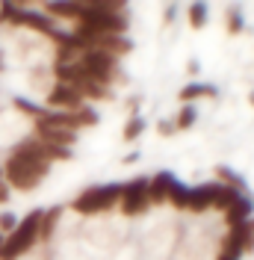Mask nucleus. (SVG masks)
<instances>
[{
	"mask_svg": "<svg viewBox=\"0 0 254 260\" xmlns=\"http://www.w3.org/2000/svg\"><path fill=\"white\" fill-rule=\"evenodd\" d=\"M50 175V162L30 157L24 151H9V157L3 162V183L15 192H33L42 186V180Z\"/></svg>",
	"mask_w": 254,
	"mask_h": 260,
	"instance_id": "obj_1",
	"label": "nucleus"
},
{
	"mask_svg": "<svg viewBox=\"0 0 254 260\" xmlns=\"http://www.w3.org/2000/svg\"><path fill=\"white\" fill-rule=\"evenodd\" d=\"M0 24H9V27H24V30L42 32L53 39V45H59L68 32L56 27V21L48 18L45 12H36V9H27L21 3H0Z\"/></svg>",
	"mask_w": 254,
	"mask_h": 260,
	"instance_id": "obj_2",
	"label": "nucleus"
},
{
	"mask_svg": "<svg viewBox=\"0 0 254 260\" xmlns=\"http://www.w3.org/2000/svg\"><path fill=\"white\" fill-rule=\"evenodd\" d=\"M121 189H124V183H95L71 201V210L80 216H101L121 201Z\"/></svg>",
	"mask_w": 254,
	"mask_h": 260,
	"instance_id": "obj_3",
	"label": "nucleus"
},
{
	"mask_svg": "<svg viewBox=\"0 0 254 260\" xmlns=\"http://www.w3.org/2000/svg\"><path fill=\"white\" fill-rule=\"evenodd\" d=\"M39 222H42V210H33L27 213L18 228L3 237V245H0V260H18L24 257L27 251H33V245L39 243Z\"/></svg>",
	"mask_w": 254,
	"mask_h": 260,
	"instance_id": "obj_4",
	"label": "nucleus"
},
{
	"mask_svg": "<svg viewBox=\"0 0 254 260\" xmlns=\"http://www.w3.org/2000/svg\"><path fill=\"white\" fill-rule=\"evenodd\" d=\"M118 210L127 219H139L151 210V201H148V178H130L121 189V201H118Z\"/></svg>",
	"mask_w": 254,
	"mask_h": 260,
	"instance_id": "obj_5",
	"label": "nucleus"
},
{
	"mask_svg": "<svg viewBox=\"0 0 254 260\" xmlns=\"http://www.w3.org/2000/svg\"><path fill=\"white\" fill-rule=\"evenodd\" d=\"M45 104H48L50 110H80V107H86V101L80 95L74 86H68V83H56L48 89V95H45Z\"/></svg>",
	"mask_w": 254,
	"mask_h": 260,
	"instance_id": "obj_6",
	"label": "nucleus"
},
{
	"mask_svg": "<svg viewBox=\"0 0 254 260\" xmlns=\"http://www.w3.org/2000/svg\"><path fill=\"white\" fill-rule=\"evenodd\" d=\"M219 189L222 183L219 180H207V183H198L189 189V213H207L216 207V198H219Z\"/></svg>",
	"mask_w": 254,
	"mask_h": 260,
	"instance_id": "obj_7",
	"label": "nucleus"
},
{
	"mask_svg": "<svg viewBox=\"0 0 254 260\" xmlns=\"http://www.w3.org/2000/svg\"><path fill=\"white\" fill-rule=\"evenodd\" d=\"M177 178L172 172H157L154 178H148V201H151V207H157V204H169V195L175 189Z\"/></svg>",
	"mask_w": 254,
	"mask_h": 260,
	"instance_id": "obj_8",
	"label": "nucleus"
},
{
	"mask_svg": "<svg viewBox=\"0 0 254 260\" xmlns=\"http://www.w3.org/2000/svg\"><path fill=\"white\" fill-rule=\"evenodd\" d=\"M248 219H254V198L245 192V195H239L237 204H234L231 210L225 213V225L234 228V225H242V222H248Z\"/></svg>",
	"mask_w": 254,
	"mask_h": 260,
	"instance_id": "obj_9",
	"label": "nucleus"
},
{
	"mask_svg": "<svg viewBox=\"0 0 254 260\" xmlns=\"http://www.w3.org/2000/svg\"><path fill=\"white\" fill-rule=\"evenodd\" d=\"M92 48L107 50L110 56L121 59V56H127V53L133 50V42H130L127 36H101V39H95V42H92Z\"/></svg>",
	"mask_w": 254,
	"mask_h": 260,
	"instance_id": "obj_10",
	"label": "nucleus"
},
{
	"mask_svg": "<svg viewBox=\"0 0 254 260\" xmlns=\"http://www.w3.org/2000/svg\"><path fill=\"white\" fill-rule=\"evenodd\" d=\"M216 95H219V89L210 86V83H186V86L177 92V101H180V104H195V101H201V98H216Z\"/></svg>",
	"mask_w": 254,
	"mask_h": 260,
	"instance_id": "obj_11",
	"label": "nucleus"
},
{
	"mask_svg": "<svg viewBox=\"0 0 254 260\" xmlns=\"http://www.w3.org/2000/svg\"><path fill=\"white\" fill-rule=\"evenodd\" d=\"M62 207H50V210H42V222H39V243H50L56 228H59V219H62Z\"/></svg>",
	"mask_w": 254,
	"mask_h": 260,
	"instance_id": "obj_12",
	"label": "nucleus"
},
{
	"mask_svg": "<svg viewBox=\"0 0 254 260\" xmlns=\"http://www.w3.org/2000/svg\"><path fill=\"white\" fill-rule=\"evenodd\" d=\"M216 180L222 183V186H231V189H237V192H245V180L239 172H234L231 166H216Z\"/></svg>",
	"mask_w": 254,
	"mask_h": 260,
	"instance_id": "obj_13",
	"label": "nucleus"
},
{
	"mask_svg": "<svg viewBox=\"0 0 254 260\" xmlns=\"http://www.w3.org/2000/svg\"><path fill=\"white\" fill-rule=\"evenodd\" d=\"M195 121H198V107H195V104H180V110H177V115H175L177 133L195 127Z\"/></svg>",
	"mask_w": 254,
	"mask_h": 260,
	"instance_id": "obj_14",
	"label": "nucleus"
},
{
	"mask_svg": "<svg viewBox=\"0 0 254 260\" xmlns=\"http://www.w3.org/2000/svg\"><path fill=\"white\" fill-rule=\"evenodd\" d=\"M186 21H189L192 30H204L207 21H210V9H207V3H189V6H186Z\"/></svg>",
	"mask_w": 254,
	"mask_h": 260,
	"instance_id": "obj_15",
	"label": "nucleus"
},
{
	"mask_svg": "<svg viewBox=\"0 0 254 260\" xmlns=\"http://www.w3.org/2000/svg\"><path fill=\"white\" fill-rule=\"evenodd\" d=\"M225 30H228V36H239V32L245 30L242 6H228V12H225Z\"/></svg>",
	"mask_w": 254,
	"mask_h": 260,
	"instance_id": "obj_16",
	"label": "nucleus"
},
{
	"mask_svg": "<svg viewBox=\"0 0 254 260\" xmlns=\"http://www.w3.org/2000/svg\"><path fill=\"white\" fill-rule=\"evenodd\" d=\"M189 189L192 186H186V183L177 180L175 189H172V195H169V204H172L175 210H186V207H189Z\"/></svg>",
	"mask_w": 254,
	"mask_h": 260,
	"instance_id": "obj_17",
	"label": "nucleus"
},
{
	"mask_svg": "<svg viewBox=\"0 0 254 260\" xmlns=\"http://www.w3.org/2000/svg\"><path fill=\"white\" fill-rule=\"evenodd\" d=\"M12 107H15L21 115H27V118H33V121H39L42 115H45V107H39V104H33V101H27V98H15L12 101Z\"/></svg>",
	"mask_w": 254,
	"mask_h": 260,
	"instance_id": "obj_18",
	"label": "nucleus"
},
{
	"mask_svg": "<svg viewBox=\"0 0 254 260\" xmlns=\"http://www.w3.org/2000/svg\"><path fill=\"white\" fill-rule=\"evenodd\" d=\"M239 240H242V254H254V219L242 222V228H239Z\"/></svg>",
	"mask_w": 254,
	"mask_h": 260,
	"instance_id": "obj_19",
	"label": "nucleus"
},
{
	"mask_svg": "<svg viewBox=\"0 0 254 260\" xmlns=\"http://www.w3.org/2000/svg\"><path fill=\"white\" fill-rule=\"evenodd\" d=\"M142 133H145V121L139 118V115L127 118V124H124V142H136Z\"/></svg>",
	"mask_w": 254,
	"mask_h": 260,
	"instance_id": "obj_20",
	"label": "nucleus"
},
{
	"mask_svg": "<svg viewBox=\"0 0 254 260\" xmlns=\"http://www.w3.org/2000/svg\"><path fill=\"white\" fill-rule=\"evenodd\" d=\"M18 222H21V219H18L15 213L3 210V213H0V234H6V237H9V234L18 228Z\"/></svg>",
	"mask_w": 254,
	"mask_h": 260,
	"instance_id": "obj_21",
	"label": "nucleus"
},
{
	"mask_svg": "<svg viewBox=\"0 0 254 260\" xmlns=\"http://www.w3.org/2000/svg\"><path fill=\"white\" fill-rule=\"evenodd\" d=\"M157 133H160V136H175V133H177L175 121H169V118H160V121H157Z\"/></svg>",
	"mask_w": 254,
	"mask_h": 260,
	"instance_id": "obj_22",
	"label": "nucleus"
},
{
	"mask_svg": "<svg viewBox=\"0 0 254 260\" xmlns=\"http://www.w3.org/2000/svg\"><path fill=\"white\" fill-rule=\"evenodd\" d=\"M175 18H177V6H175V3H169V6H166V15H163V21H166V24H172Z\"/></svg>",
	"mask_w": 254,
	"mask_h": 260,
	"instance_id": "obj_23",
	"label": "nucleus"
},
{
	"mask_svg": "<svg viewBox=\"0 0 254 260\" xmlns=\"http://www.w3.org/2000/svg\"><path fill=\"white\" fill-rule=\"evenodd\" d=\"M9 192H12V189H9V186L0 180V204H6V201H9Z\"/></svg>",
	"mask_w": 254,
	"mask_h": 260,
	"instance_id": "obj_24",
	"label": "nucleus"
},
{
	"mask_svg": "<svg viewBox=\"0 0 254 260\" xmlns=\"http://www.w3.org/2000/svg\"><path fill=\"white\" fill-rule=\"evenodd\" d=\"M186 71H189V74H198V71H201V65H198V59H189V65H186Z\"/></svg>",
	"mask_w": 254,
	"mask_h": 260,
	"instance_id": "obj_25",
	"label": "nucleus"
},
{
	"mask_svg": "<svg viewBox=\"0 0 254 260\" xmlns=\"http://www.w3.org/2000/svg\"><path fill=\"white\" fill-rule=\"evenodd\" d=\"M136 160H139V151H130V154L124 157V162H127V166H130V162H136Z\"/></svg>",
	"mask_w": 254,
	"mask_h": 260,
	"instance_id": "obj_26",
	"label": "nucleus"
},
{
	"mask_svg": "<svg viewBox=\"0 0 254 260\" xmlns=\"http://www.w3.org/2000/svg\"><path fill=\"white\" fill-rule=\"evenodd\" d=\"M6 71V56H3V50H0V74Z\"/></svg>",
	"mask_w": 254,
	"mask_h": 260,
	"instance_id": "obj_27",
	"label": "nucleus"
},
{
	"mask_svg": "<svg viewBox=\"0 0 254 260\" xmlns=\"http://www.w3.org/2000/svg\"><path fill=\"white\" fill-rule=\"evenodd\" d=\"M216 260H239V257H231V254H222V251H219V257Z\"/></svg>",
	"mask_w": 254,
	"mask_h": 260,
	"instance_id": "obj_28",
	"label": "nucleus"
},
{
	"mask_svg": "<svg viewBox=\"0 0 254 260\" xmlns=\"http://www.w3.org/2000/svg\"><path fill=\"white\" fill-rule=\"evenodd\" d=\"M248 104H251V107H254V89H251V92H248Z\"/></svg>",
	"mask_w": 254,
	"mask_h": 260,
	"instance_id": "obj_29",
	"label": "nucleus"
},
{
	"mask_svg": "<svg viewBox=\"0 0 254 260\" xmlns=\"http://www.w3.org/2000/svg\"><path fill=\"white\" fill-rule=\"evenodd\" d=\"M0 245H3V234H0Z\"/></svg>",
	"mask_w": 254,
	"mask_h": 260,
	"instance_id": "obj_30",
	"label": "nucleus"
},
{
	"mask_svg": "<svg viewBox=\"0 0 254 260\" xmlns=\"http://www.w3.org/2000/svg\"><path fill=\"white\" fill-rule=\"evenodd\" d=\"M0 180H3V169H0Z\"/></svg>",
	"mask_w": 254,
	"mask_h": 260,
	"instance_id": "obj_31",
	"label": "nucleus"
}]
</instances>
